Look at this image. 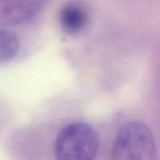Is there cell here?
<instances>
[{
  "instance_id": "1",
  "label": "cell",
  "mask_w": 160,
  "mask_h": 160,
  "mask_svg": "<svg viewBox=\"0 0 160 160\" xmlns=\"http://www.w3.org/2000/svg\"><path fill=\"white\" fill-rule=\"evenodd\" d=\"M112 154L117 160L156 159L158 151L152 130L142 122L124 125L115 137Z\"/></svg>"
},
{
  "instance_id": "2",
  "label": "cell",
  "mask_w": 160,
  "mask_h": 160,
  "mask_svg": "<svg viewBox=\"0 0 160 160\" xmlns=\"http://www.w3.org/2000/svg\"><path fill=\"white\" fill-rule=\"evenodd\" d=\"M98 149V140L94 128L83 123H74L58 134L54 152L60 160H89Z\"/></svg>"
},
{
  "instance_id": "3",
  "label": "cell",
  "mask_w": 160,
  "mask_h": 160,
  "mask_svg": "<svg viewBox=\"0 0 160 160\" xmlns=\"http://www.w3.org/2000/svg\"><path fill=\"white\" fill-rule=\"evenodd\" d=\"M49 0H0V25L12 26L36 16Z\"/></svg>"
},
{
  "instance_id": "4",
  "label": "cell",
  "mask_w": 160,
  "mask_h": 160,
  "mask_svg": "<svg viewBox=\"0 0 160 160\" xmlns=\"http://www.w3.org/2000/svg\"><path fill=\"white\" fill-rule=\"evenodd\" d=\"M86 11L77 5L65 6L59 14V22L63 30L68 34H75L83 29L87 23Z\"/></svg>"
},
{
  "instance_id": "5",
  "label": "cell",
  "mask_w": 160,
  "mask_h": 160,
  "mask_svg": "<svg viewBox=\"0 0 160 160\" xmlns=\"http://www.w3.org/2000/svg\"><path fill=\"white\" fill-rule=\"evenodd\" d=\"M20 49L19 38L11 31L0 29V64L10 61Z\"/></svg>"
}]
</instances>
